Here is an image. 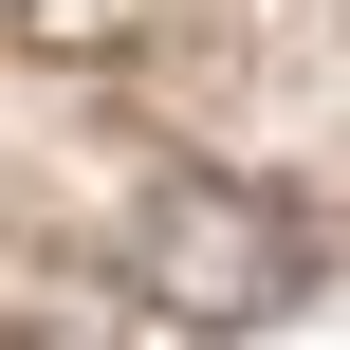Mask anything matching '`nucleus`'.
Returning a JSON list of instances; mask_svg holds the SVG:
<instances>
[{
	"mask_svg": "<svg viewBox=\"0 0 350 350\" xmlns=\"http://www.w3.org/2000/svg\"><path fill=\"white\" fill-rule=\"evenodd\" d=\"M295 277H314V240H295L258 185H166V203L129 221V295L185 314V332H258V314H295Z\"/></svg>",
	"mask_w": 350,
	"mask_h": 350,
	"instance_id": "f257e3e1",
	"label": "nucleus"
},
{
	"mask_svg": "<svg viewBox=\"0 0 350 350\" xmlns=\"http://www.w3.org/2000/svg\"><path fill=\"white\" fill-rule=\"evenodd\" d=\"M37 350H92V332H37Z\"/></svg>",
	"mask_w": 350,
	"mask_h": 350,
	"instance_id": "f03ea898",
	"label": "nucleus"
}]
</instances>
